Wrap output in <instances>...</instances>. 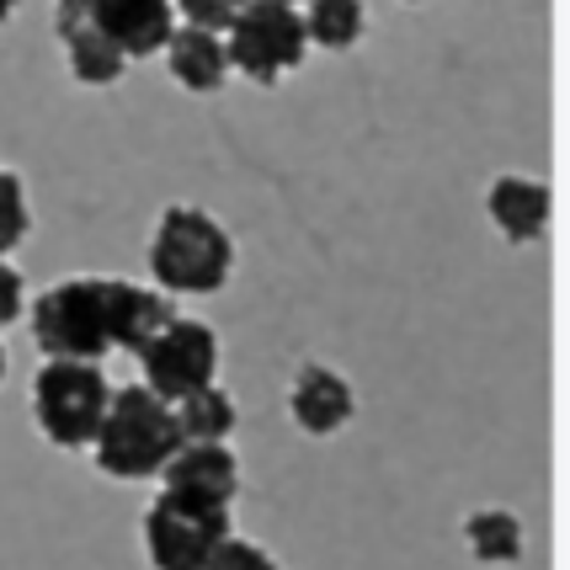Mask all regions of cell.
I'll use <instances>...</instances> for the list:
<instances>
[{
	"label": "cell",
	"instance_id": "cell-7",
	"mask_svg": "<svg viewBox=\"0 0 570 570\" xmlns=\"http://www.w3.org/2000/svg\"><path fill=\"white\" fill-rule=\"evenodd\" d=\"M229 539V507H203L187 497H160L145 512V549L155 570H208L214 549Z\"/></svg>",
	"mask_w": 570,
	"mask_h": 570
},
{
	"label": "cell",
	"instance_id": "cell-24",
	"mask_svg": "<svg viewBox=\"0 0 570 570\" xmlns=\"http://www.w3.org/2000/svg\"><path fill=\"white\" fill-rule=\"evenodd\" d=\"M0 379H6V347H0Z\"/></svg>",
	"mask_w": 570,
	"mask_h": 570
},
{
	"label": "cell",
	"instance_id": "cell-10",
	"mask_svg": "<svg viewBox=\"0 0 570 570\" xmlns=\"http://www.w3.org/2000/svg\"><path fill=\"white\" fill-rule=\"evenodd\" d=\"M352 411H357V395H352V384L336 368H325V363H304V368L294 373L288 416L298 422V432H309V438H331V432H342V426L352 422Z\"/></svg>",
	"mask_w": 570,
	"mask_h": 570
},
{
	"label": "cell",
	"instance_id": "cell-13",
	"mask_svg": "<svg viewBox=\"0 0 570 570\" xmlns=\"http://www.w3.org/2000/svg\"><path fill=\"white\" fill-rule=\"evenodd\" d=\"M166 65H171L176 86H187V91H219L224 80H229V59H224V38L219 32H203V27H187L176 22V32L166 38Z\"/></svg>",
	"mask_w": 570,
	"mask_h": 570
},
{
	"label": "cell",
	"instance_id": "cell-5",
	"mask_svg": "<svg viewBox=\"0 0 570 570\" xmlns=\"http://www.w3.org/2000/svg\"><path fill=\"white\" fill-rule=\"evenodd\" d=\"M107 373L97 363H65L49 357L38 379H32V416L43 426L53 448H86L97 438L101 416H107Z\"/></svg>",
	"mask_w": 570,
	"mask_h": 570
},
{
	"label": "cell",
	"instance_id": "cell-23",
	"mask_svg": "<svg viewBox=\"0 0 570 570\" xmlns=\"http://www.w3.org/2000/svg\"><path fill=\"white\" fill-rule=\"evenodd\" d=\"M11 11H17V0H0V22H6V17H11Z\"/></svg>",
	"mask_w": 570,
	"mask_h": 570
},
{
	"label": "cell",
	"instance_id": "cell-16",
	"mask_svg": "<svg viewBox=\"0 0 570 570\" xmlns=\"http://www.w3.org/2000/svg\"><path fill=\"white\" fill-rule=\"evenodd\" d=\"M298 17H304V38L315 49H336V53L352 49L363 38V27H368L363 0H309Z\"/></svg>",
	"mask_w": 570,
	"mask_h": 570
},
{
	"label": "cell",
	"instance_id": "cell-20",
	"mask_svg": "<svg viewBox=\"0 0 570 570\" xmlns=\"http://www.w3.org/2000/svg\"><path fill=\"white\" fill-rule=\"evenodd\" d=\"M208 570H277V560L262 544H250V539H235V533H229V539L214 549Z\"/></svg>",
	"mask_w": 570,
	"mask_h": 570
},
{
	"label": "cell",
	"instance_id": "cell-18",
	"mask_svg": "<svg viewBox=\"0 0 570 570\" xmlns=\"http://www.w3.org/2000/svg\"><path fill=\"white\" fill-rule=\"evenodd\" d=\"M32 229V208H27V187L17 171L0 166V262L22 246V235Z\"/></svg>",
	"mask_w": 570,
	"mask_h": 570
},
{
	"label": "cell",
	"instance_id": "cell-14",
	"mask_svg": "<svg viewBox=\"0 0 570 570\" xmlns=\"http://www.w3.org/2000/svg\"><path fill=\"white\" fill-rule=\"evenodd\" d=\"M171 416H176L181 443H224V438L235 432V400L224 395L219 384H208V390H198V395L176 400Z\"/></svg>",
	"mask_w": 570,
	"mask_h": 570
},
{
	"label": "cell",
	"instance_id": "cell-21",
	"mask_svg": "<svg viewBox=\"0 0 570 570\" xmlns=\"http://www.w3.org/2000/svg\"><path fill=\"white\" fill-rule=\"evenodd\" d=\"M11 321H22V273L11 262H0V331Z\"/></svg>",
	"mask_w": 570,
	"mask_h": 570
},
{
	"label": "cell",
	"instance_id": "cell-11",
	"mask_svg": "<svg viewBox=\"0 0 570 570\" xmlns=\"http://www.w3.org/2000/svg\"><path fill=\"white\" fill-rule=\"evenodd\" d=\"M171 298L160 288H145V283H128V277H107V325H112V352H139L171 321Z\"/></svg>",
	"mask_w": 570,
	"mask_h": 570
},
{
	"label": "cell",
	"instance_id": "cell-8",
	"mask_svg": "<svg viewBox=\"0 0 570 570\" xmlns=\"http://www.w3.org/2000/svg\"><path fill=\"white\" fill-rule=\"evenodd\" d=\"M160 491L203 501V507H235L240 464H235V453L224 443H181L166 459V470H160Z\"/></svg>",
	"mask_w": 570,
	"mask_h": 570
},
{
	"label": "cell",
	"instance_id": "cell-15",
	"mask_svg": "<svg viewBox=\"0 0 570 570\" xmlns=\"http://www.w3.org/2000/svg\"><path fill=\"white\" fill-rule=\"evenodd\" d=\"M65 59H70V75L80 86H118L128 70L124 49L112 43V38H101L97 27H75L70 38H65Z\"/></svg>",
	"mask_w": 570,
	"mask_h": 570
},
{
	"label": "cell",
	"instance_id": "cell-25",
	"mask_svg": "<svg viewBox=\"0 0 570 570\" xmlns=\"http://www.w3.org/2000/svg\"><path fill=\"white\" fill-rule=\"evenodd\" d=\"M277 6H298V0H277Z\"/></svg>",
	"mask_w": 570,
	"mask_h": 570
},
{
	"label": "cell",
	"instance_id": "cell-6",
	"mask_svg": "<svg viewBox=\"0 0 570 570\" xmlns=\"http://www.w3.org/2000/svg\"><path fill=\"white\" fill-rule=\"evenodd\" d=\"M134 357H139V368H145L149 395H160L166 405H176V400L198 395V390L214 384V373H219V336L203 321L171 315Z\"/></svg>",
	"mask_w": 570,
	"mask_h": 570
},
{
	"label": "cell",
	"instance_id": "cell-3",
	"mask_svg": "<svg viewBox=\"0 0 570 570\" xmlns=\"http://www.w3.org/2000/svg\"><path fill=\"white\" fill-rule=\"evenodd\" d=\"M32 342L65 357V363H97L112 352V325H107V277H65L32 298L27 309Z\"/></svg>",
	"mask_w": 570,
	"mask_h": 570
},
{
	"label": "cell",
	"instance_id": "cell-17",
	"mask_svg": "<svg viewBox=\"0 0 570 570\" xmlns=\"http://www.w3.org/2000/svg\"><path fill=\"white\" fill-rule=\"evenodd\" d=\"M464 539H470V554L480 566H512L522 560V522L501 507H480L464 522Z\"/></svg>",
	"mask_w": 570,
	"mask_h": 570
},
{
	"label": "cell",
	"instance_id": "cell-9",
	"mask_svg": "<svg viewBox=\"0 0 570 570\" xmlns=\"http://www.w3.org/2000/svg\"><path fill=\"white\" fill-rule=\"evenodd\" d=\"M91 27L101 38H112L124 59H149L176 32V6L171 0H91Z\"/></svg>",
	"mask_w": 570,
	"mask_h": 570
},
{
	"label": "cell",
	"instance_id": "cell-12",
	"mask_svg": "<svg viewBox=\"0 0 570 570\" xmlns=\"http://www.w3.org/2000/svg\"><path fill=\"white\" fill-rule=\"evenodd\" d=\"M485 208H491V219L507 240H539L549 229V214H554V198H549L544 181H533V176H497L491 181V193H485Z\"/></svg>",
	"mask_w": 570,
	"mask_h": 570
},
{
	"label": "cell",
	"instance_id": "cell-4",
	"mask_svg": "<svg viewBox=\"0 0 570 570\" xmlns=\"http://www.w3.org/2000/svg\"><path fill=\"white\" fill-rule=\"evenodd\" d=\"M309 53L304 38V17L298 6H277V0H246L240 17L224 27V59L229 70H240L256 86H277L283 75H294Z\"/></svg>",
	"mask_w": 570,
	"mask_h": 570
},
{
	"label": "cell",
	"instance_id": "cell-1",
	"mask_svg": "<svg viewBox=\"0 0 570 570\" xmlns=\"http://www.w3.org/2000/svg\"><path fill=\"white\" fill-rule=\"evenodd\" d=\"M235 273V240L208 208L171 203L149 235V277L160 294H219Z\"/></svg>",
	"mask_w": 570,
	"mask_h": 570
},
{
	"label": "cell",
	"instance_id": "cell-22",
	"mask_svg": "<svg viewBox=\"0 0 570 570\" xmlns=\"http://www.w3.org/2000/svg\"><path fill=\"white\" fill-rule=\"evenodd\" d=\"M91 22V0H53V32L70 38L75 27Z\"/></svg>",
	"mask_w": 570,
	"mask_h": 570
},
{
	"label": "cell",
	"instance_id": "cell-19",
	"mask_svg": "<svg viewBox=\"0 0 570 570\" xmlns=\"http://www.w3.org/2000/svg\"><path fill=\"white\" fill-rule=\"evenodd\" d=\"M176 17L187 27H203V32H224V27L240 17V6L246 0H171Z\"/></svg>",
	"mask_w": 570,
	"mask_h": 570
},
{
	"label": "cell",
	"instance_id": "cell-2",
	"mask_svg": "<svg viewBox=\"0 0 570 570\" xmlns=\"http://www.w3.org/2000/svg\"><path fill=\"white\" fill-rule=\"evenodd\" d=\"M176 448H181V432H176V416L166 400L149 395L145 384L112 390L107 416H101L97 438H91V459H97L101 474H112V480H149V474L166 470V459Z\"/></svg>",
	"mask_w": 570,
	"mask_h": 570
}]
</instances>
